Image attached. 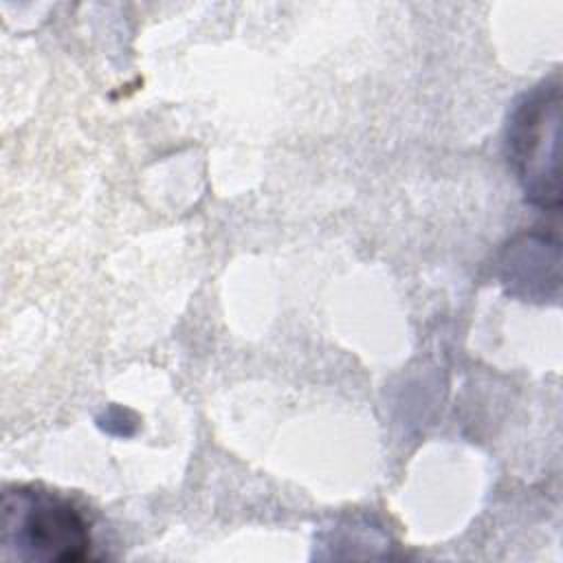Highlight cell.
<instances>
[{
    "label": "cell",
    "mask_w": 563,
    "mask_h": 563,
    "mask_svg": "<svg viewBox=\"0 0 563 563\" xmlns=\"http://www.w3.org/2000/svg\"><path fill=\"white\" fill-rule=\"evenodd\" d=\"M559 84L548 81L523 97L508 125V161L526 198L541 209H554L559 205Z\"/></svg>",
    "instance_id": "cell-2"
},
{
    "label": "cell",
    "mask_w": 563,
    "mask_h": 563,
    "mask_svg": "<svg viewBox=\"0 0 563 563\" xmlns=\"http://www.w3.org/2000/svg\"><path fill=\"white\" fill-rule=\"evenodd\" d=\"M2 556L35 561H84L90 554V528L73 501L33 486L2 495Z\"/></svg>",
    "instance_id": "cell-1"
}]
</instances>
